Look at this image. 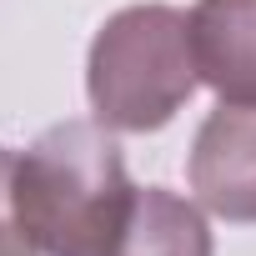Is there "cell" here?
I'll list each match as a JSON object with an SVG mask.
<instances>
[{
	"mask_svg": "<svg viewBox=\"0 0 256 256\" xmlns=\"http://www.w3.org/2000/svg\"><path fill=\"white\" fill-rule=\"evenodd\" d=\"M136 186L100 120H60L10 161V211L40 256H110Z\"/></svg>",
	"mask_w": 256,
	"mask_h": 256,
	"instance_id": "1",
	"label": "cell"
},
{
	"mask_svg": "<svg viewBox=\"0 0 256 256\" xmlns=\"http://www.w3.org/2000/svg\"><path fill=\"white\" fill-rule=\"evenodd\" d=\"M191 16L176 6H126L116 10L86 60V96L106 131H161L196 90Z\"/></svg>",
	"mask_w": 256,
	"mask_h": 256,
	"instance_id": "2",
	"label": "cell"
},
{
	"mask_svg": "<svg viewBox=\"0 0 256 256\" xmlns=\"http://www.w3.org/2000/svg\"><path fill=\"white\" fill-rule=\"evenodd\" d=\"M191 191L221 221H256V106H216L191 146Z\"/></svg>",
	"mask_w": 256,
	"mask_h": 256,
	"instance_id": "3",
	"label": "cell"
},
{
	"mask_svg": "<svg viewBox=\"0 0 256 256\" xmlns=\"http://www.w3.org/2000/svg\"><path fill=\"white\" fill-rule=\"evenodd\" d=\"M196 76L226 106H256V0H196Z\"/></svg>",
	"mask_w": 256,
	"mask_h": 256,
	"instance_id": "4",
	"label": "cell"
},
{
	"mask_svg": "<svg viewBox=\"0 0 256 256\" xmlns=\"http://www.w3.org/2000/svg\"><path fill=\"white\" fill-rule=\"evenodd\" d=\"M110 256H211L206 216L166 186H136L126 231L116 236Z\"/></svg>",
	"mask_w": 256,
	"mask_h": 256,
	"instance_id": "5",
	"label": "cell"
},
{
	"mask_svg": "<svg viewBox=\"0 0 256 256\" xmlns=\"http://www.w3.org/2000/svg\"><path fill=\"white\" fill-rule=\"evenodd\" d=\"M10 161L16 156L0 151V256H40L26 241V231L16 226V211H10Z\"/></svg>",
	"mask_w": 256,
	"mask_h": 256,
	"instance_id": "6",
	"label": "cell"
}]
</instances>
